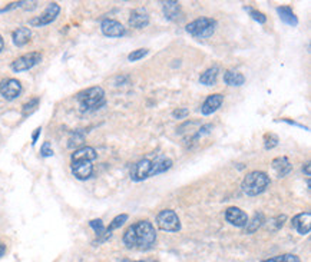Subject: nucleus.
Here are the masks:
<instances>
[{
    "label": "nucleus",
    "instance_id": "obj_1",
    "mask_svg": "<svg viewBox=\"0 0 311 262\" xmlns=\"http://www.w3.org/2000/svg\"><path fill=\"white\" fill-rule=\"evenodd\" d=\"M122 241L128 249L148 251L150 248H153V245L157 242L155 226L148 219L135 222L125 231Z\"/></svg>",
    "mask_w": 311,
    "mask_h": 262
},
{
    "label": "nucleus",
    "instance_id": "obj_2",
    "mask_svg": "<svg viewBox=\"0 0 311 262\" xmlns=\"http://www.w3.org/2000/svg\"><path fill=\"white\" fill-rule=\"evenodd\" d=\"M172 166V161L165 155H158L155 159H140L130 169V179L133 182H140L150 176L167 172Z\"/></svg>",
    "mask_w": 311,
    "mask_h": 262
},
{
    "label": "nucleus",
    "instance_id": "obj_3",
    "mask_svg": "<svg viewBox=\"0 0 311 262\" xmlns=\"http://www.w3.org/2000/svg\"><path fill=\"white\" fill-rule=\"evenodd\" d=\"M98 158L96 151L92 146H82L72 153V173L76 179L86 181L92 176L93 165L92 162Z\"/></svg>",
    "mask_w": 311,
    "mask_h": 262
},
{
    "label": "nucleus",
    "instance_id": "obj_4",
    "mask_svg": "<svg viewBox=\"0 0 311 262\" xmlns=\"http://www.w3.org/2000/svg\"><path fill=\"white\" fill-rule=\"evenodd\" d=\"M76 101L79 102L80 111H96L105 105V91L100 86L88 88L76 95Z\"/></svg>",
    "mask_w": 311,
    "mask_h": 262
},
{
    "label": "nucleus",
    "instance_id": "obj_5",
    "mask_svg": "<svg viewBox=\"0 0 311 262\" xmlns=\"http://www.w3.org/2000/svg\"><path fill=\"white\" fill-rule=\"evenodd\" d=\"M270 176L265 172L254 171L250 172L242 181V191L248 196H257L265 191L270 185Z\"/></svg>",
    "mask_w": 311,
    "mask_h": 262
},
{
    "label": "nucleus",
    "instance_id": "obj_6",
    "mask_svg": "<svg viewBox=\"0 0 311 262\" xmlns=\"http://www.w3.org/2000/svg\"><path fill=\"white\" fill-rule=\"evenodd\" d=\"M217 29V21L212 18H200L191 22L187 26V32L195 39H208Z\"/></svg>",
    "mask_w": 311,
    "mask_h": 262
},
{
    "label": "nucleus",
    "instance_id": "obj_7",
    "mask_svg": "<svg viewBox=\"0 0 311 262\" xmlns=\"http://www.w3.org/2000/svg\"><path fill=\"white\" fill-rule=\"evenodd\" d=\"M157 225L162 231L167 232H180L181 221L177 212L172 209H164L157 215Z\"/></svg>",
    "mask_w": 311,
    "mask_h": 262
},
{
    "label": "nucleus",
    "instance_id": "obj_8",
    "mask_svg": "<svg viewBox=\"0 0 311 262\" xmlns=\"http://www.w3.org/2000/svg\"><path fill=\"white\" fill-rule=\"evenodd\" d=\"M40 61H42V53L40 52H30V53H26V55L18 58L16 61H13L10 68L13 72L29 71L32 68H35L38 63H40Z\"/></svg>",
    "mask_w": 311,
    "mask_h": 262
},
{
    "label": "nucleus",
    "instance_id": "obj_9",
    "mask_svg": "<svg viewBox=\"0 0 311 262\" xmlns=\"http://www.w3.org/2000/svg\"><path fill=\"white\" fill-rule=\"evenodd\" d=\"M59 13H60V6L58 3L52 2V3L48 5V8L45 9V12H43L40 16L30 19L29 25L30 26H35V28L46 26V25H49V23H52V22L55 21V19L59 16Z\"/></svg>",
    "mask_w": 311,
    "mask_h": 262
},
{
    "label": "nucleus",
    "instance_id": "obj_10",
    "mask_svg": "<svg viewBox=\"0 0 311 262\" xmlns=\"http://www.w3.org/2000/svg\"><path fill=\"white\" fill-rule=\"evenodd\" d=\"M22 93V85L18 79H5L0 82V95L6 101H13Z\"/></svg>",
    "mask_w": 311,
    "mask_h": 262
},
{
    "label": "nucleus",
    "instance_id": "obj_11",
    "mask_svg": "<svg viewBox=\"0 0 311 262\" xmlns=\"http://www.w3.org/2000/svg\"><path fill=\"white\" fill-rule=\"evenodd\" d=\"M100 31L105 36L108 38H122L126 29L120 25L118 21H113V19H105L100 23Z\"/></svg>",
    "mask_w": 311,
    "mask_h": 262
},
{
    "label": "nucleus",
    "instance_id": "obj_12",
    "mask_svg": "<svg viewBox=\"0 0 311 262\" xmlns=\"http://www.w3.org/2000/svg\"><path fill=\"white\" fill-rule=\"evenodd\" d=\"M225 219L227 222H230L231 225L234 226H238V228H244L248 222V215L245 212L237 208V206H230L227 211H225Z\"/></svg>",
    "mask_w": 311,
    "mask_h": 262
},
{
    "label": "nucleus",
    "instance_id": "obj_13",
    "mask_svg": "<svg viewBox=\"0 0 311 262\" xmlns=\"http://www.w3.org/2000/svg\"><path fill=\"white\" fill-rule=\"evenodd\" d=\"M291 225H292V228L298 232V233H301V235H307V233H310L311 212L310 211L301 212L298 215H295V216L292 218Z\"/></svg>",
    "mask_w": 311,
    "mask_h": 262
},
{
    "label": "nucleus",
    "instance_id": "obj_14",
    "mask_svg": "<svg viewBox=\"0 0 311 262\" xmlns=\"http://www.w3.org/2000/svg\"><path fill=\"white\" fill-rule=\"evenodd\" d=\"M129 25L135 29H143L149 25V13L145 8H138L130 12Z\"/></svg>",
    "mask_w": 311,
    "mask_h": 262
},
{
    "label": "nucleus",
    "instance_id": "obj_15",
    "mask_svg": "<svg viewBox=\"0 0 311 262\" xmlns=\"http://www.w3.org/2000/svg\"><path fill=\"white\" fill-rule=\"evenodd\" d=\"M222 102H224V95H221V93L210 95V96L205 99V102L202 103V106H201V113L205 115V116L212 115L214 112H217L220 109Z\"/></svg>",
    "mask_w": 311,
    "mask_h": 262
},
{
    "label": "nucleus",
    "instance_id": "obj_16",
    "mask_svg": "<svg viewBox=\"0 0 311 262\" xmlns=\"http://www.w3.org/2000/svg\"><path fill=\"white\" fill-rule=\"evenodd\" d=\"M271 166H272V169L275 171V173L278 175V178H282V176H285V175H288L292 169V165L290 163V161L285 158V156H278V158H275L272 163H271Z\"/></svg>",
    "mask_w": 311,
    "mask_h": 262
},
{
    "label": "nucleus",
    "instance_id": "obj_17",
    "mask_svg": "<svg viewBox=\"0 0 311 262\" xmlns=\"http://www.w3.org/2000/svg\"><path fill=\"white\" fill-rule=\"evenodd\" d=\"M30 38H32V31H30L29 28H25V26L18 28L16 31L12 33V41H13V43L18 48H22V46L28 45Z\"/></svg>",
    "mask_w": 311,
    "mask_h": 262
},
{
    "label": "nucleus",
    "instance_id": "obj_18",
    "mask_svg": "<svg viewBox=\"0 0 311 262\" xmlns=\"http://www.w3.org/2000/svg\"><path fill=\"white\" fill-rule=\"evenodd\" d=\"M277 13H278L281 21L284 22L285 25L292 26V28L298 25V19L294 15V12H292L290 6H280V8H277Z\"/></svg>",
    "mask_w": 311,
    "mask_h": 262
},
{
    "label": "nucleus",
    "instance_id": "obj_19",
    "mask_svg": "<svg viewBox=\"0 0 311 262\" xmlns=\"http://www.w3.org/2000/svg\"><path fill=\"white\" fill-rule=\"evenodd\" d=\"M164 15L168 21H177L180 18L181 15V6L178 2H174V0H170V2H164Z\"/></svg>",
    "mask_w": 311,
    "mask_h": 262
},
{
    "label": "nucleus",
    "instance_id": "obj_20",
    "mask_svg": "<svg viewBox=\"0 0 311 262\" xmlns=\"http://www.w3.org/2000/svg\"><path fill=\"white\" fill-rule=\"evenodd\" d=\"M126 221H128V215H126V213H120L118 216H115L109 223V226L105 229V233H103V236H102V239H100L99 242H105L108 238H110L112 232L115 231V229H118V228H120Z\"/></svg>",
    "mask_w": 311,
    "mask_h": 262
},
{
    "label": "nucleus",
    "instance_id": "obj_21",
    "mask_svg": "<svg viewBox=\"0 0 311 262\" xmlns=\"http://www.w3.org/2000/svg\"><path fill=\"white\" fill-rule=\"evenodd\" d=\"M218 73H220V68L218 66H212L210 69L204 72L200 76V83L205 85V86H214L218 79Z\"/></svg>",
    "mask_w": 311,
    "mask_h": 262
},
{
    "label": "nucleus",
    "instance_id": "obj_22",
    "mask_svg": "<svg viewBox=\"0 0 311 262\" xmlns=\"http://www.w3.org/2000/svg\"><path fill=\"white\" fill-rule=\"evenodd\" d=\"M224 82L228 85V86H242L245 83V76L240 73L238 71H227L224 73Z\"/></svg>",
    "mask_w": 311,
    "mask_h": 262
},
{
    "label": "nucleus",
    "instance_id": "obj_23",
    "mask_svg": "<svg viewBox=\"0 0 311 262\" xmlns=\"http://www.w3.org/2000/svg\"><path fill=\"white\" fill-rule=\"evenodd\" d=\"M262 222H264V215L262 213H255L252 216V219L251 221L248 219L247 225L244 226L245 228V233H254L262 225Z\"/></svg>",
    "mask_w": 311,
    "mask_h": 262
},
{
    "label": "nucleus",
    "instance_id": "obj_24",
    "mask_svg": "<svg viewBox=\"0 0 311 262\" xmlns=\"http://www.w3.org/2000/svg\"><path fill=\"white\" fill-rule=\"evenodd\" d=\"M262 262H301V259L294 253H282V255L272 256V258H268Z\"/></svg>",
    "mask_w": 311,
    "mask_h": 262
},
{
    "label": "nucleus",
    "instance_id": "obj_25",
    "mask_svg": "<svg viewBox=\"0 0 311 262\" xmlns=\"http://www.w3.org/2000/svg\"><path fill=\"white\" fill-rule=\"evenodd\" d=\"M38 106H39V98H33V99H30L28 103H25L23 105V111H22V115L26 118V116H29L32 115L33 112L38 109Z\"/></svg>",
    "mask_w": 311,
    "mask_h": 262
},
{
    "label": "nucleus",
    "instance_id": "obj_26",
    "mask_svg": "<svg viewBox=\"0 0 311 262\" xmlns=\"http://www.w3.org/2000/svg\"><path fill=\"white\" fill-rule=\"evenodd\" d=\"M89 225H90V228L95 231V233H96V236H98V242L102 239V236H103V233H105V225H103V222H102V219H92V221L89 222Z\"/></svg>",
    "mask_w": 311,
    "mask_h": 262
},
{
    "label": "nucleus",
    "instance_id": "obj_27",
    "mask_svg": "<svg viewBox=\"0 0 311 262\" xmlns=\"http://www.w3.org/2000/svg\"><path fill=\"white\" fill-rule=\"evenodd\" d=\"M285 219H287L285 215H278V216L272 218V219H270V223H268V229L270 231H278L281 226L284 225Z\"/></svg>",
    "mask_w": 311,
    "mask_h": 262
},
{
    "label": "nucleus",
    "instance_id": "obj_28",
    "mask_svg": "<svg viewBox=\"0 0 311 262\" xmlns=\"http://www.w3.org/2000/svg\"><path fill=\"white\" fill-rule=\"evenodd\" d=\"M278 145V136L274 135V133H267L265 138H264V148L267 151H270L272 148H275Z\"/></svg>",
    "mask_w": 311,
    "mask_h": 262
},
{
    "label": "nucleus",
    "instance_id": "obj_29",
    "mask_svg": "<svg viewBox=\"0 0 311 262\" xmlns=\"http://www.w3.org/2000/svg\"><path fill=\"white\" fill-rule=\"evenodd\" d=\"M245 11L250 12L251 18L255 22H258L260 25H264V23L267 22V16H265L264 13H261V12L258 11H254V9H251V8H245Z\"/></svg>",
    "mask_w": 311,
    "mask_h": 262
},
{
    "label": "nucleus",
    "instance_id": "obj_30",
    "mask_svg": "<svg viewBox=\"0 0 311 262\" xmlns=\"http://www.w3.org/2000/svg\"><path fill=\"white\" fill-rule=\"evenodd\" d=\"M146 55H148V49H136V51H133L128 55V61L136 62L142 59L143 56H146Z\"/></svg>",
    "mask_w": 311,
    "mask_h": 262
},
{
    "label": "nucleus",
    "instance_id": "obj_31",
    "mask_svg": "<svg viewBox=\"0 0 311 262\" xmlns=\"http://www.w3.org/2000/svg\"><path fill=\"white\" fill-rule=\"evenodd\" d=\"M40 155H42L43 158H48V156H52V155H53V149H52L50 142H45V143L42 145V148H40Z\"/></svg>",
    "mask_w": 311,
    "mask_h": 262
},
{
    "label": "nucleus",
    "instance_id": "obj_32",
    "mask_svg": "<svg viewBox=\"0 0 311 262\" xmlns=\"http://www.w3.org/2000/svg\"><path fill=\"white\" fill-rule=\"evenodd\" d=\"M188 115H190V111H188L187 108H180V109L172 112V116L177 118V119H184V118H187Z\"/></svg>",
    "mask_w": 311,
    "mask_h": 262
},
{
    "label": "nucleus",
    "instance_id": "obj_33",
    "mask_svg": "<svg viewBox=\"0 0 311 262\" xmlns=\"http://www.w3.org/2000/svg\"><path fill=\"white\" fill-rule=\"evenodd\" d=\"M210 129H212V125H204L202 128L200 129L198 132V135H197V138L201 136V135H205V133H210Z\"/></svg>",
    "mask_w": 311,
    "mask_h": 262
},
{
    "label": "nucleus",
    "instance_id": "obj_34",
    "mask_svg": "<svg viewBox=\"0 0 311 262\" xmlns=\"http://www.w3.org/2000/svg\"><path fill=\"white\" fill-rule=\"evenodd\" d=\"M40 131H42V128H38V129L35 131V133H33V136H32V143H33V145H35V143L38 142V138H39Z\"/></svg>",
    "mask_w": 311,
    "mask_h": 262
},
{
    "label": "nucleus",
    "instance_id": "obj_35",
    "mask_svg": "<svg viewBox=\"0 0 311 262\" xmlns=\"http://www.w3.org/2000/svg\"><path fill=\"white\" fill-rule=\"evenodd\" d=\"M5 252H6V246H5V243H3V242H0V258L5 255Z\"/></svg>",
    "mask_w": 311,
    "mask_h": 262
},
{
    "label": "nucleus",
    "instance_id": "obj_36",
    "mask_svg": "<svg viewBox=\"0 0 311 262\" xmlns=\"http://www.w3.org/2000/svg\"><path fill=\"white\" fill-rule=\"evenodd\" d=\"M302 171L305 172L307 176H310V163H305V166L302 168Z\"/></svg>",
    "mask_w": 311,
    "mask_h": 262
},
{
    "label": "nucleus",
    "instance_id": "obj_37",
    "mask_svg": "<svg viewBox=\"0 0 311 262\" xmlns=\"http://www.w3.org/2000/svg\"><path fill=\"white\" fill-rule=\"evenodd\" d=\"M5 49V41H3V38L0 36V52Z\"/></svg>",
    "mask_w": 311,
    "mask_h": 262
},
{
    "label": "nucleus",
    "instance_id": "obj_38",
    "mask_svg": "<svg viewBox=\"0 0 311 262\" xmlns=\"http://www.w3.org/2000/svg\"><path fill=\"white\" fill-rule=\"evenodd\" d=\"M122 262H128V261H122ZM135 262H145V261H135Z\"/></svg>",
    "mask_w": 311,
    "mask_h": 262
}]
</instances>
